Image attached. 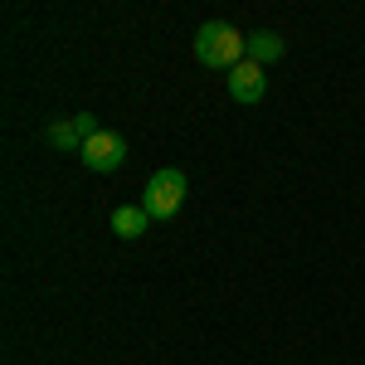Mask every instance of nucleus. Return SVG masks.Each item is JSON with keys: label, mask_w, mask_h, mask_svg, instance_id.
<instances>
[{"label": "nucleus", "mask_w": 365, "mask_h": 365, "mask_svg": "<svg viewBox=\"0 0 365 365\" xmlns=\"http://www.w3.org/2000/svg\"><path fill=\"white\" fill-rule=\"evenodd\" d=\"M244 29H234L229 20H210V25L195 29V39H190V49L205 68H215V73H229L234 63H244Z\"/></svg>", "instance_id": "nucleus-1"}, {"label": "nucleus", "mask_w": 365, "mask_h": 365, "mask_svg": "<svg viewBox=\"0 0 365 365\" xmlns=\"http://www.w3.org/2000/svg\"><path fill=\"white\" fill-rule=\"evenodd\" d=\"M103 127H98V117L93 113H78V117H63V122H54L49 132H44V141L54 146V151H68V156H78L88 141L98 137Z\"/></svg>", "instance_id": "nucleus-3"}, {"label": "nucleus", "mask_w": 365, "mask_h": 365, "mask_svg": "<svg viewBox=\"0 0 365 365\" xmlns=\"http://www.w3.org/2000/svg\"><path fill=\"white\" fill-rule=\"evenodd\" d=\"M108 225H113V234H117V239H127V244H132V239H141V234H146V225H151V215H146L141 205H117Z\"/></svg>", "instance_id": "nucleus-7"}, {"label": "nucleus", "mask_w": 365, "mask_h": 365, "mask_svg": "<svg viewBox=\"0 0 365 365\" xmlns=\"http://www.w3.org/2000/svg\"><path fill=\"white\" fill-rule=\"evenodd\" d=\"M225 88L234 103H263V93H268V78H263V63H253V58H244V63H234L225 73Z\"/></svg>", "instance_id": "nucleus-5"}, {"label": "nucleus", "mask_w": 365, "mask_h": 365, "mask_svg": "<svg viewBox=\"0 0 365 365\" xmlns=\"http://www.w3.org/2000/svg\"><path fill=\"white\" fill-rule=\"evenodd\" d=\"M287 54V39H282L278 29H249V39H244V58H253V63H278V58Z\"/></svg>", "instance_id": "nucleus-6"}, {"label": "nucleus", "mask_w": 365, "mask_h": 365, "mask_svg": "<svg viewBox=\"0 0 365 365\" xmlns=\"http://www.w3.org/2000/svg\"><path fill=\"white\" fill-rule=\"evenodd\" d=\"M78 161H83L88 170H98V175H113V170L127 166V137H117V132H98V137L78 151Z\"/></svg>", "instance_id": "nucleus-4"}, {"label": "nucleus", "mask_w": 365, "mask_h": 365, "mask_svg": "<svg viewBox=\"0 0 365 365\" xmlns=\"http://www.w3.org/2000/svg\"><path fill=\"white\" fill-rule=\"evenodd\" d=\"M190 195V180H185V170L180 166H161L151 170V180H146V190H141V210L151 215V220H170L180 205Z\"/></svg>", "instance_id": "nucleus-2"}]
</instances>
